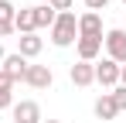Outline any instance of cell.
I'll return each instance as SVG.
<instances>
[{"mask_svg": "<svg viewBox=\"0 0 126 123\" xmlns=\"http://www.w3.org/2000/svg\"><path fill=\"white\" fill-rule=\"evenodd\" d=\"M48 31H51V44H55V48H68V44L79 41V17H75L72 10H65V14L55 17V24H51Z\"/></svg>", "mask_w": 126, "mask_h": 123, "instance_id": "obj_1", "label": "cell"}, {"mask_svg": "<svg viewBox=\"0 0 126 123\" xmlns=\"http://www.w3.org/2000/svg\"><path fill=\"white\" fill-rule=\"evenodd\" d=\"M102 44H106V58H112L116 65H126V31H123V27L106 31Z\"/></svg>", "mask_w": 126, "mask_h": 123, "instance_id": "obj_2", "label": "cell"}, {"mask_svg": "<svg viewBox=\"0 0 126 123\" xmlns=\"http://www.w3.org/2000/svg\"><path fill=\"white\" fill-rule=\"evenodd\" d=\"M10 113H14V123H41V106L34 99H21V102H14L10 106Z\"/></svg>", "mask_w": 126, "mask_h": 123, "instance_id": "obj_3", "label": "cell"}, {"mask_svg": "<svg viewBox=\"0 0 126 123\" xmlns=\"http://www.w3.org/2000/svg\"><path fill=\"white\" fill-rule=\"evenodd\" d=\"M24 82H27L31 89H51L55 75H51V68H48V65H27V72H24Z\"/></svg>", "mask_w": 126, "mask_h": 123, "instance_id": "obj_4", "label": "cell"}, {"mask_svg": "<svg viewBox=\"0 0 126 123\" xmlns=\"http://www.w3.org/2000/svg\"><path fill=\"white\" fill-rule=\"evenodd\" d=\"M95 82L106 85V89H116V85H119V65H116L112 58H102L99 65H95Z\"/></svg>", "mask_w": 126, "mask_h": 123, "instance_id": "obj_5", "label": "cell"}, {"mask_svg": "<svg viewBox=\"0 0 126 123\" xmlns=\"http://www.w3.org/2000/svg\"><path fill=\"white\" fill-rule=\"evenodd\" d=\"M68 79H72V85H79V89L92 85V82H95V65H92V62H75V65L68 68Z\"/></svg>", "mask_w": 126, "mask_h": 123, "instance_id": "obj_6", "label": "cell"}, {"mask_svg": "<svg viewBox=\"0 0 126 123\" xmlns=\"http://www.w3.org/2000/svg\"><path fill=\"white\" fill-rule=\"evenodd\" d=\"M0 68L7 72V79L10 82H24V72H27V58L24 55H3V62H0Z\"/></svg>", "mask_w": 126, "mask_h": 123, "instance_id": "obj_7", "label": "cell"}, {"mask_svg": "<svg viewBox=\"0 0 126 123\" xmlns=\"http://www.w3.org/2000/svg\"><path fill=\"white\" fill-rule=\"evenodd\" d=\"M79 38H102V17L92 10L79 14Z\"/></svg>", "mask_w": 126, "mask_h": 123, "instance_id": "obj_8", "label": "cell"}, {"mask_svg": "<svg viewBox=\"0 0 126 123\" xmlns=\"http://www.w3.org/2000/svg\"><path fill=\"white\" fill-rule=\"evenodd\" d=\"M75 48H79V62H95L102 51V38H79Z\"/></svg>", "mask_w": 126, "mask_h": 123, "instance_id": "obj_9", "label": "cell"}, {"mask_svg": "<svg viewBox=\"0 0 126 123\" xmlns=\"http://www.w3.org/2000/svg\"><path fill=\"white\" fill-rule=\"evenodd\" d=\"M41 48H44V41L38 34H21L17 38V55H24V58H38Z\"/></svg>", "mask_w": 126, "mask_h": 123, "instance_id": "obj_10", "label": "cell"}, {"mask_svg": "<svg viewBox=\"0 0 126 123\" xmlns=\"http://www.w3.org/2000/svg\"><path fill=\"white\" fill-rule=\"evenodd\" d=\"M14 31H17V34H38V31H34V10H31V7H21V10L14 14Z\"/></svg>", "mask_w": 126, "mask_h": 123, "instance_id": "obj_11", "label": "cell"}, {"mask_svg": "<svg viewBox=\"0 0 126 123\" xmlns=\"http://www.w3.org/2000/svg\"><path fill=\"white\" fill-rule=\"evenodd\" d=\"M95 116H99V120H116V116H119V109H116V102H112L109 92H102V96L95 99Z\"/></svg>", "mask_w": 126, "mask_h": 123, "instance_id": "obj_12", "label": "cell"}, {"mask_svg": "<svg viewBox=\"0 0 126 123\" xmlns=\"http://www.w3.org/2000/svg\"><path fill=\"white\" fill-rule=\"evenodd\" d=\"M31 10H34V31H38V27H51L55 17H58L48 3H38V7H31Z\"/></svg>", "mask_w": 126, "mask_h": 123, "instance_id": "obj_13", "label": "cell"}, {"mask_svg": "<svg viewBox=\"0 0 126 123\" xmlns=\"http://www.w3.org/2000/svg\"><path fill=\"white\" fill-rule=\"evenodd\" d=\"M14 14H17V7L10 0H0V24H14Z\"/></svg>", "mask_w": 126, "mask_h": 123, "instance_id": "obj_14", "label": "cell"}, {"mask_svg": "<svg viewBox=\"0 0 126 123\" xmlns=\"http://www.w3.org/2000/svg\"><path fill=\"white\" fill-rule=\"evenodd\" d=\"M109 96H112V102H116V109H119V113H126V85H116Z\"/></svg>", "mask_w": 126, "mask_h": 123, "instance_id": "obj_15", "label": "cell"}, {"mask_svg": "<svg viewBox=\"0 0 126 123\" xmlns=\"http://www.w3.org/2000/svg\"><path fill=\"white\" fill-rule=\"evenodd\" d=\"M72 3H75V0H48V7H51L55 14H65V10H72Z\"/></svg>", "mask_w": 126, "mask_h": 123, "instance_id": "obj_16", "label": "cell"}, {"mask_svg": "<svg viewBox=\"0 0 126 123\" xmlns=\"http://www.w3.org/2000/svg\"><path fill=\"white\" fill-rule=\"evenodd\" d=\"M14 106V92L10 89H0V109H10Z\"/></svg>", "mask_w": 126, "mask_h": 123, "instance_id": "obj_17", "label": "cell"}, {"mask_svg": "<svg viewBox=\"0 0 126 123\" xmlns=\"http://www.w3.org/2000/svg\"><path fill=\"white\" fill-rule=\"evenodd\" d=\"M106 3H109V0H85V7H89L92 14H99V10H106Z\"/></svg>", "mask_w": 126, "mask_h": 123, "instance_id": "obj_18", "label": "cell"}, {"mask_svg": "<svg viewBox=\"0 0 126 123\" xmlns=\"http://www.w3.org/2000/svg\"><path fill=\"white\" fill-rule=\"evenodd\" d=\"M0 89H14V82L7 79V72H3V68H0Z\"/></svg>", "mask_w": 126, "mask_h": 123, "instance_id": "obj_19", "label": "cell"}, {"mask_svg": "<svg viewBox=\"0 0 126 123\" xmlns=\"http://www.w3.org/2000/svg\"><path fill=\"white\" fill-rule=\"evenodd\" d=\"M119 85H126V65H119Z\"/></svg>", "mask_w": 126, "mask_h": 123, "instance_id": "obj_20", "label": "cell"}, {"mask_svg": "<svg viewBox=\"0 0 126 123\" xmlns=\"http://www.w3.org/2000/svg\"><path fill=\"white\" fill-rule=\"evenodd\" d=\"M3 55H7V51H3V44H0V62H3Z\"/></svg>", "mask_w": 126, "mask_h": 123, "instance_id": "obj_21", "label": "cell"}, {"mask_svg": "<svg viewBox=\"0 0 126 123\" xmlns=\"http://www.w3.org/2000/svg\"><path fill=\"white\" fill-rule=\"evenodd\" d=\"M41 123H62V120H41Z\"/></svg>", "mask_w": 126, "mask_h": 123, "instance_id": "obj_22", "label": "cell"}, {"mask_svg": "<svg viewBox=\"0 0 126 123\" xmlns=\"http://www.w3.org/2000/svg\"><path fill=\"white\" fill-rule=\"evenodd\" d=\"M41 3H48V0H41Z\"/></svg>", "mask_w": 126, "mask_h": 123, "instance_id": "obj_23", "label": "cell"}, {"mask_svg": "<svg viewBox=\"0 0 126 123\" xmlns=\"http://www.w3.org/2000/svg\"><path fill=\"white\" fill-rule=\"evenodd\" d=\"M123 3H126V0H123Z\"/></svg>", "mask_w": 126, "mask_h": 123, "instance_id": "obj_24", "label": "cell"}]
</instances>
